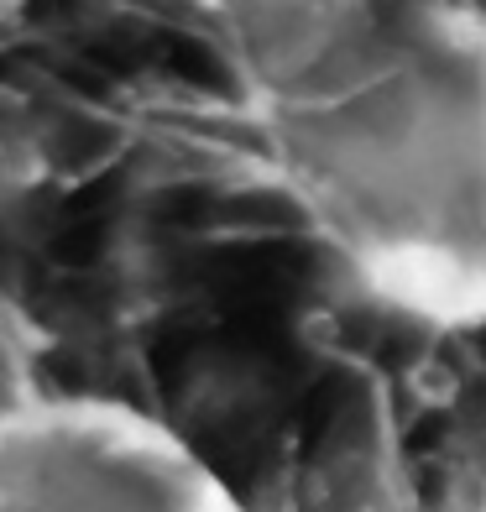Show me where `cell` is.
Instances as JSON below:
<instances>
[{
  "label": "cell",
  "instance_id": "6da1fadb",
  "mask_svg": "<svg viewBox=\"0 0 486 512\" xmlns=\"http://www.w3.org/2000/svg\"><path fill=\"white\" fill-rule=\"evenodd\" d=\"M288 189L382 304L486 319V16L293 0L251 16Z\"/></svg>",
  "mask_w": 486,
  "mask_h": 512
},
{
  "label": "cell",
  "instance_id": "7a4b0ae2",
  "mask_svg": "<svg viewBox=\"0 0 486 512\" xmlns=\"http://www.w3.org/2000/svg\"><path fill=\"white\" fill-rule=\"evenodd\" d=\"M6 512H246L178 434L115 403H32L6 424Z\"/></svg>",
  "mask_w": 486,
  "mask_h": 512
}]
</instances>
